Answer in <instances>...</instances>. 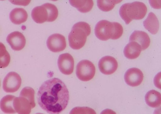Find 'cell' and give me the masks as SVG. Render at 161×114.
<instances>
[{"label":"cell","mask_w":161,"mask_h":114,"mask_svg":"<svg viewBox=\"0 0 161 114\" xmlns=\"http://www.w3.org/2000/svg\"><path fill=\"white\" fill-rule=\"evenodd\" d=\"M147 104L153 108L159 106L161 104V95L160 92L152 90L148 91L145 96Z\"/></svg>","instance_id":"18"},{"label":"cell","mask_w":161,"mask_h":114,"mask_svg":"<svg viewBox=\"0 0 161 114\" xmlns=\"http://www.w3.org/2000/svg\"><path fill=\"white\" fill-rule=\"evenodd\" d=\"M123 31V28L119 23L110 22L106 20H102L97 22L94 29L96 36L103 41L110 39H118L122 35Z\"/></svg>","instance_id":"2"},{"label":"cell","mask_w":161,"mask_h":114,"mask_svg":"<svg viewBox=\"0 0 161 114\" xmlns=\"http://www.w3.org/2000/svg\"><path fill=\"white\" fill-rule=\"evenodd\" d=\"M142 50L141 46L135 42H130L124 48V53L127 58L133 59L140 55Z\"/></svg>","instance_id":"15"},{"label":"cell","mask_w":161,"mask_h":114,"mask_svg":"<svg viewBox=\"0 0 161 114\" xmlns=\"http://www.w3.org/2000/svg\"><path fill=\"white\" fill-rule=\"evenodd\" d=\"M70 4L73 7L76 8L80 12L87 13L90 11L93 5L92 0H69Z\"/></svg>","instance_id":"20"},{"label":"cell","mask_w":161,"mask_h":114,"mask_svg":"<svg viewBox=\"0 0 161 114\" xmlns=\"http://www.w3.org/2000/svg\"><path fill=\"white\" fill-rule=\"evenodd\" d=\"M122 0H102L97 1V4L98 8L102 11L107 12L111 10L115 5Z\"/></svg>","instance_id":"22"},{"label":"cell","mask_w":161,"mask_h":114,"mask_svg":"<svg viewBox=\"0 0 161 114\" xmlns=\"http://www.w3.org/2000/svg\"></svg>","instance_id":"28"},{"label":"cell","mask_w":161,"mask_h":114,"mask_svg":"<svg viewBox=\"0 0 161 114\" xmlns=\"http://www.w3.org/2000/svg\"><path fill=\"white\" fill-rule=\"evenodd\" d=\"M69 114H96L94 110L88 107H75L70 111Z\"/></svg>","instance_id":"24"},{"label":"cell","mask_w":161,"mask_h":114,"mask_svg":"<svg viewBox=\"0 0 161 114\" xmlns=\"http://www.w3.org/2000/svg\"><path fill=\"white\" fill-rule=\"evenodd\" d=\"M69 92L64 82L58 78L45 81L40 87L37 100L40 107L50 114H59L67 107Z\"/></svg>","instance_id":"1"},{"label":"cell","mask_w":161,"mask_h":114,"mask_svg":"<svg viewBox=\"0 0 161 114\" xmlns=\"http://www.w3.org/2000/svg\"><path fill=\"white\" fill-rule=\"evenodd\" d=\"M160 74L158 73L155 76L154 79V83L156 86L158 88L160 89Z\"/></svg>","instance_id":"25"},{"label":"cell","mask_w":161,"mask_h":114,"mask_svg":"<svg viewBox=\"0 0 161 114\" xmlns=\"http://www.w3.org/2000/svg\"><path fill=\"white\" fill-rule=\"evenodd\" d=\"M35 114H43L42 113H36Z\"/></svg>","instance_id":"27"},{"label":"cell","mask_w":161,"mask_h":114,"mask_svg":"<svg viewBox=\"0 0 161 114\" xmlns=\"http://www.w3.org/2000/svg\"><path fill=\"white\" fill-rule=\"evenodd\" d=\"M91 32L90 26L86 22H79L74 24L68 35L70 46L75 50L82 47Z\"/></svg>","instance_id":"4"},{"label":"cell","mask_w":161,"mask_h":114,"mask_svg":"<svg viewBox=\"0 0 161 114\" xmlns=\"http://www.w3.org/2000/svg\"><path fill=\"white\" fill-rule=\"evenodd\" d=\"M15 96L12 95H7L2 98L0 101L1 110L6 114L16 113L13 106V101Z\"/></svg>","instance_id":"19"},{"label":"cell","mask_w":161,"mask_h":114,"mask_svg":"<svg viewBox=\"0 0 161 114\" xmlns=\"http://www.w3.org/2000/svg\"><path fill=\"white\" fill-rule=\"evenodd\" d=\"M143 77V73L141 70L137 68H133L126 71L124 75V79L128 85L135 87L141 84Z\"/></svg>","instance_id":"11"},{"label":"cell","mask_w":161,"mask_h":114,"mask_svg":"<svg viewBox=\"0 0 161 114\" xmlns=\"http://www.w3.org/2000/svg\"><path fill=\"white\" fill-rule=\"evenodd\" d=\"M74 61L73 57L66 53L60 55L58 60V65L60 71L65 75L71 74L74 70Z\"/></svg>","instance_id":"9"},{"label":"cell","mask_w":161,"mask_h":114,"mask_svg":"<svg viewBox=\"0 0 161 114\" xmlns=\"http://www.w3.org/2000/svg\"><path fill=\"white\" fill-rule=\"evenodd\" d=\"M100 114H116V112L112 110L107 109L103 111Z\"/></svg>","instance_id":"26"},{"label":"cell","mask_w":161,"mask_h":114,"mask_svg":"<svg viewBox=\"0 0 161 114\" xmlns=\"http://www.w3.org/2000/svg\"><path fill=\"white\" fill-rule=\"evenodd\" d=\"M6 40L12 49L19 51L25 47L26 43L25 38L23 35L18 31L9 34L7 36Z\"/></svg>","instance_id":"12"},{"label":"cell","mask_w":161,"mask_h":114,"mask_svg":"<svg viewBox=\"0 0 161 114\" xmlns=\"http://www.w3.org/2000/svg\"><path fill=\"white\" fill-rule=\"evenodd\" d=\"M34 95L35 91L32 88H24L19 96L15 97L13 101V106L16 112L18 114H30L31 109L36 106Z\"/></svg>","instance_id":"3"},{"label":"cell","mask_w":161,"mask_h":114,"mask_svg":"<svg viewBox=\"0 0 161 114\" xmlns=\"http://www.w3.org/2000/svg\"><path fill=\"white\" fill-rule=\"evenodd\" d=\"M10 56L4 45L0 42V68H4L9 65Z\"/></svg>","instance_id":"21"},{"label":"cell","mask_w":161,"mask_h":114,"mask_svg":"<svg viewBox=\"0 0 161 114\" xmlns=\"http://www.w3.org/2000/svg\"><path fill=\"white\" fill-rule=\"evenodd\" d=\"M98 66L102 73L105 75H110L116 70L118 64L114 57L110 56H106L99 60Z\"/></svg>","instance_id":"10"},{"label":"cell","mask_w":161,"mask_h":114,"mask_svg":"<svg viewBox=\"0 0 161 114\" xmlns=\"http://www.w3.org/2000/svg\"><path fill=\"white\" fill-rule=\"evenodd\" d=\"M27 12L22 8H15L13 9L9 14L11 21L16 24H19L25 22L27 19Z\"/></svg>","instance_id":"17"},{"label":"cell","mask_w":161,"mask_h":114,"mask_svg":"<svg viewBox=\"0 0 161 114\" xmlns=\"http://www.w3.org/2000/svg\"><path fill=\"white\" fill-rule=\"evenodd\" d=\"M21 84V79L20 75L16 72L8 73L4 78L3 83V88L7 93H14L17 91Z\"/></svg>","instance_id":"7"},{"label":"cell","mask_w":161,"mask_h":114,"mask_svg":"<svg viewBox=\"0 0 161 114\" xmlns=\"http://www.w3.org/2000/svg\"><path fill=\"white\" fill-rule=\"evenodd\" d=\"M132 41L138 43L141 46L142 50H144L149 46L150 40L148 35L145 32L135 30L129 38V42Z\"/></svg>","instance_id":"13"},{"label":"cell","mask_w":161,"mask_h":114,"mask_svg":"<svg viewBox=\"0 0 161 114\" xmlns=\"http://www.w3.org/2000/svg\"><path fill=\"white\" fill-rule=\"evenodd\" d=\"M31 16L33 20L38 24L47 21L48 18V12L43 5L35 7L31 11Z\"/></svg>","instance_id":"14"},{"label":"cell","mask_w":161,"mask_h":114,"mask_svg":"<svg viewBox=\"0 0 161 114\" xmlns=\"http://www.w3.org/2000/svg\"><path fill=\"white\" fill-rule=\"evenodd\" d=\"M147 11V7L144 3L136 1L122 5L120 8L119 14L125 24H128L133 19L143 18Z\"/></svg>","instance_id":"5"},{"label":"cell","mask_w":161,"mask_h":114,"mask_svg":"<svg viewBox=\"0 0 161 114\" xmlns=\"http://www.w3.org/2000/svg\"><path fill=\"white\" fill-rule=\"evenodd\" d=\"M143 24L144 28L153 34H156L159 30L158 20L156 15L152 12L149 13L147 19L143 21Z\"/></svg>","instance_id":"16"},{"label":"cell","mask_w":161,"mask_h":114,"mask_svg":"<svg viewBox=\"0 0 161 114\" xmlns=\"http://www.w3.org/2000/svg\"><path fill=\"white\" fill-rule=\"evenodd\" d=\"M43 5L46 8L48 12V18L47 22L54 21L58 15V11L56 7L54 4L48 3Z\"/></svg>","instance_id":"23"},{"label":"cell","mask_w":161,"mask_h":114,"mask_svg":"<svg viewBox=\"0 0 161 114\" xmlns=\"http://www.w3.org/2000/svg\"><path fill=\"white\" fill-rule=\"evenodd\" d=\"M47 45L51 51L57 52L64 50L66 46L65 37L59 34H54L50 35L47 41Z\"/></svg>","instance_id":"8"},{"label":"cell","mask_w":161,"mask_h":114,"mask_svg":"<svg viewBox=\"0 0 161 114\" xmlns=\"http://www.w3.org/2000/svg\"><path fill=\"white\" fill-rule=\"evenodd\" d=\"M95 71V66L91 62L87 60H83L77 64L76 74L80 80L87 81L93 78Z\"/></svg>","instance_id":"6"}]
</instances>
